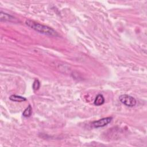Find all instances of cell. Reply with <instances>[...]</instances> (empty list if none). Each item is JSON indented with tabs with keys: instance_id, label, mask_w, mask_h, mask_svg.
Here are the masks:
<instances>
[{
	"instance_id": "6da1fadb",
	"label": "cell",
	"mask_w": 147,
	"mask_h": 147,
	"mask_svg": "<svg viewBox=\"0 0 147 147\" xmlns=\"http://www.w3.org/2000/svg\"><path fill=\"white\" fill-rule=\"evenodd\" d=\"M25 24L30 28L35 30V31L40 33L54 37L59 36L58 33L52 28L40 24L33 21L27 20L25 21Z\"/></svg>"
},
{
	"instance_id": "7a4b0ae2",
	"label": "cell",
	"mask_w": 147,
	"mask_h": 147,
	"mask_svg": "<svg viewBox=\"0 0 147 147\" xmlns=\"http://www.w3.org/2000/svg\"><path fill=\"white\" fill-rule=\"evenodd\" d=\"M119 100L122 104L130 108L134 106L137 104L136 100L134 98L128 94L121 95L119 96Z\"/></svg>"
},
{
	"instance_id": "3957f363",
	"label": "cell",
	"mask_w": 147,
	"mask_h": 147,
	"mask_svg": "<svg viewBox=\"0 0 147 147\" xmlns=\"http://www.w3.org/2000/svg\"><path fill=\"white\" fill-rule=\"evenodd\" d=\"M113 120L112 117H108L103 118L102 119H100L98 121H95L92 122L91 125L92 127L95 128H102L106 125H108L109 123L112 122Z\"/></svg>"
},
{
	"instance_id": "277c9868",
	"label": "cell",
	"mask_w": 147,
	"mask_h": 147,
	"mask_svg": "<svg viewBox=\"0 0 147 147\" xmlns=\"http://www.w3.org/2000/svg\"><path fill=\"white\" fill-rule=\"evenodd\" d=\"M105 98L103 96V95L100 94H98L96 96L94 104L95 106H101L105 103Z\"/></svg>"
},
{
	"instance_id": "5b68a950",
	"label": "cell",
	"mask_w": 147,
	"mask_h": 147,
	"mask_svg": "<svg viewBox=\"0 0 147 147\" xmlns=\"http://www.w3.org/2000/svg\"><path fill=\"white\" fill-rule=\"evenodd\" d=\"M0 19L1 21H12L15 20V17L3 11L0 13Z\"/></svg>"
},
{
	"instance_id": "8992f818",
	"label": "cell",
	"mask_w": 147,
	"mask_h": 147,
	"mask_svg": "<svg viewBox=\"0 0 147 147\" xmlns=\"http://www.w3.org/2000/svg\"><path fill=\"white\" fill-rule=\"evenodd\" d=\"M9 100L13 102H22L27 101V98L24 96L17 95H12L9 96Z\"/></svg>"
},
{
	"instance_id": "52a82bcc",
	"label": "cell",
	"mask_w": 147,
	"mask_h": 147,
	"mask_svg": "<svg viewBox=\"0 0 147 147\" xmlns=\"http://www.w3.org/2000/svg\"><path fill=\"white\" fill-rule=\"evenodd\" d=\"M32 113V109L31 106L29 105L23 113V116L25 118H28L31 116Z\"/></svg>"
},
{
	"instance_id": "ba28073f",
	"label": "cell",
	"mask_w": 147,
	"mask_h": 147,
	"mask_svg": "<svg viewBox=\"0 0 147 147\" xmlns=\"http://www.w3.org/2000/svg\"><path fill=\"white\" fill-rule=\"evenodd\" d=\"M40 83L38 79H35L33 83L32 88L34 91H37L40 88Z\"/></svg>"
}]
</instances>
